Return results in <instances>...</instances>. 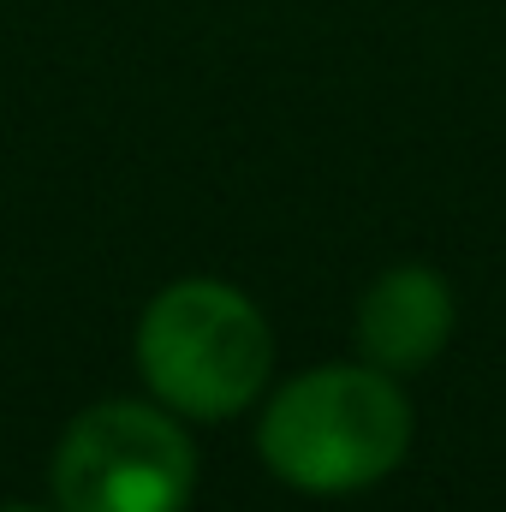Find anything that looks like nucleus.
Returning <instances> with one entry per match:
<instances>
[{"label": "nucleus", "instance_id": "obj_1", "mask_svg": "<svg viewBox=\"0 0 506 512\" xmlns=\"http://www.w3.org/2000/svg\"><path fill=\"white\" fill-rule=\"evenodd\" d=\"M411 399L376 364H322L280 387L256 423L262 465L298 495H358L411 453Z\"/></svg>", "mask_w": 506, "mask_h": 512}, {"label": "nucleus", "instance_id": "obj_2", "mask_svg": "<svg viewBox=\"0 0 506 512\" xmlns=\"http://www.w3.org/2000/svg\"><path fill=\"white\" fill-rule=\"evenodd\" d=\"M137 370L179 417H239L274 376L268 316L227 280H173L137 316Z\"/></svg>", "mask_w": 506, "mask_h": 512}, {"label": "nucleus", "instance_id": "obj_3", "mask_svg": "<svg viewBox=\"0 0 506 512\" xmlns=\"http://www.w3.org/2000/svg\"><path fill=\"white\" fill-rule=\"evenodd\" d=\"M48 483L60 512H185L197 447L161 399H102L66 423Z\"/></svg>", "mask_w": 506, "mask_h": 512}, {"label": "nucleus", "instance_id": "obj_4", "mask_svg": "<svg viewBox=\"0 0 506 512\" xmlns=\"http://www.w3.org/2000/svg\"><path fill=\"white\" fill-rule=\"evenodd\" d=\"M453 322H459L453 286L423 262H399L358 304V352L387 376H411L447 352Z\"/></svg>", "mask_w": 506, "mask_h": 512}, {"label": "nucleus", "instance_id": "obj_5", "mask_svg": "<svg viewBox=\"0 0 506 512\" xmlns=\"http://www.w3.org/2000/svg\"><path fill=\"white\" fill-rule=\"evenodd\" d=\"M0 512H36V507H0Z\"/></svg>", "mask_w": 506, "mask_h": 512}]
</instances>
